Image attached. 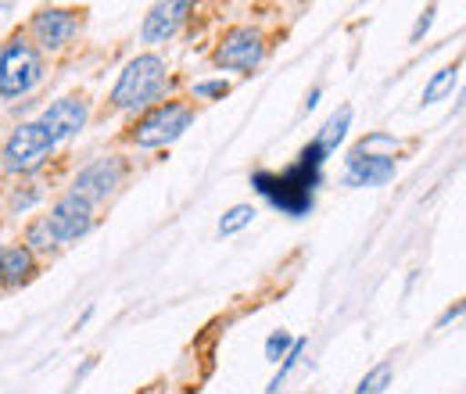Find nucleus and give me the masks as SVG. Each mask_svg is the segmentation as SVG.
Instances as JSON below:
<instances>
[{
  "label": "nucleus",
  "instance_id": "nucleus-23",
  "mask_svg": "<svg viewBox=\"0 0 466 394\" xmlns=\"http://www.w3.org/2000/svg\"><path fill=\"white\" fill-rule=\"evenodd\" d=\"M36 201H40V190H36V187L15 190V194H11V212H29Z\"/></svg>",
  "mask_w": 466,
  "mask_h": 394
},
{
  "label": "nucleus",
  "instance_id": "nucleus-27",
  "mask_svg": "<svg viewBox=\"0 0 466 394\" xmlns=\"http://www.w3.org/2000/svg\"><path fill=\"white\" fill-rule=\"evenodd\" d=\"M144 394H155V391H144Z\"/></svg>",
  "mask_w": 466,
  "mask_h": 394
},
{
  "label": "nucleus",
  "instance_id": "nucleus-26",
  "mask_svg": "<svg viewBox=\"0 0 466 394\" xmlns=\"http://www.w3.org/2000/svg\"><path fill=\"white\" fill-rule=\"evenodd\" d=\"M319 97H323V90H319V86H312V90H309V97H305V112H312V108L319 105Z\"/></svg>",
  "mask_w": 466,
  "mask_h": 394
},
{
  "label": "nucleus",
  "instance_id": "nucleus-11",
  "mask_svg": "<svg viewBox=\"0 0 466 394\" xmlns=\"http://www.w3.org/2000/svg\"><path fill=\"white\" fill-rule=\"evenodd\" d=\"M194 11V4L190 0H169V4H155L151 11H147V18H144V29H140V40L144 44H166V40H173L176 29L187 22V15Z\"/></svg>",
  "mask_w": 466,
  "mask_h": 394
},
{
  "label": "nucleus",
  "instance_id": "nucleus-25",
  "mask_svg": "<svg viewBox=\"0 0 466 394\" xmlns=\"http://www.w3.org/2000/svg\"><path fill=\"white\" fill-rule=\"evenodd\" d=\"M460 316H463V301H456L452 308H445V312L438 316V323H434V330H445V327H449V323H456Z\"/></svg>",
  "mask_w": 466,
  "mask_h": 394
},
{
  "label": "nucleus",
  "instance_id": "nucleus-14",
  "mask_svg": "<svg viewBox=\"0 0 466 394\" xmlns=\"http://www.w3.org/2000/svg\"><path fill=\"white\" fill-rule=\"evenodd\" d=\"M349 126H351V108H349V105H341L338 112H334L330 118H327V122H323V129H319L316 144H319V147H323L327 155H334V151H338V144L345 140Z\"/></svg>",
  "mask_w": 466,
  "mask_h": 394
},
{
  "label": "nucleus",
  "instance_id": "nucleus-4",
  "mask_svg": "<svg viewBox=\"0 0 466 394\" xmlns=\"http://www.w3.org/2000/svg\"><path fill=\"white\" fill-rule=\"evenodd\" d=\"M190 122H194V108L187 101H166V105H155L137 118L129 140L137 147H166L190 129Z\"/></svg>",
  "mask_w": 466,
  "mask_h": 394
},
{
  "label": "nucleus",
  "instance_id": "nucleus-7",
  "mask_svg": "<svg viewBox=\"0 0 466 394\" xmlns=\"http://www.w3.org/2000/svg\"><path fill=\"white\" fill-rule=\"evenodd\" d=\"M79 11H72V7H40L36 15H33V47L36 51H65L72 40H76V33H79Z\"/></svg>",
  "mask_w": 466,
  "mask_h": 394
},
{
  "label": "nucleus",
  "instance_id": "nucleus-10",
  "mask_svg": "<svg viewBox=\"0 0 466 394\" xmlns=\"http://www.w3.org/2000/svg\"><path fill=\"white\" fill-rule=\"evenodd\" d=\"M399 172L395 155H377V151H355L345 158V187H384Z\"/></svg>",
  "mask_w": 466,
  "mask_h": 394
},
{
  "label": "nucleus",
  "instance_id": "nucleus-18",
  "mask_svg": "<svg viewBox=\"0 0 466 394\" xmlns=\"http://www.w3.org/2000/svg\"><path fill=\"white\" fill-rule=\"evenodd\" d=\"M305 348H309V340L305 338H294L291 351L284 355V362H280V369L273 373V380H269V388H266V394H277L280 388H284V380L291 377L294 369H298V362H301V355H305Z\"/></svg>",
  "mask_w": 466,
  "mask_h": 394
},
{
  "label": "nucleus",
  "instance_id": "nucleus-20",
  "mask_svg": "<svg viewBox=\"0 0 466 394\" xmlns=\"http://www.w3.org/2000/svg\"><path fill=\"white\" fill-rule=\"evenodd\" d=\"M291 344H294V338L288 330H273L269 340H266V359H269V362H280V359L291 351Z\"/></svg>",
  "mask_w": 466,
  "mask_h": 394
},
{
  "label": "nucleus",
  "instance_id": "nucleus-16",
  "mask_svg": "<svg viewBox=\"0 0 466 394\" xmlns=\"http://www.w3.org/2000/svg\"><path fill=\"white\" fill-rule=\"evenodd\" d=\"M456 79H460V65H445V68H438L434 76H431V83L423 86V105H434V101H441L452 86H456Z\"/></svg>",
  "mask_w": 466,
  "mask_h": 394
},
{
  "label": "nucleus",
  "instance_id": "nucleus-19",
  "mask_svg": "<svg viewBox=\"0 0 466 394\" xmlns=\"http://www.w3.org/2000/svg\"><path fill=\"white\" fill-rule=\"evenodd\" d=\"M255 216H258V212H255L251 205H233L230 212L219 219V237H233V233H240L244 226H251Z\"/></svg>",
  "mask_w": 466,
  "mask_h": 394
},
{
  "label": "nucleus",
  "instance_id": "nucleus-12",
  "mask_svg": "<svg viewBox=\"0 0 466 394\" xmlns=\"http://www.w3.org/2000/svg\"><path fill=\"white\" fill-rule=\"evenodd\" d=\"M86 101H79V97H61L55 101L47 112L40 115V126L51 133V140L61 144V140H72V136H79L83 133V126H86Z\"/></svg>",
  "mask_w": 466,
  "mask_h": 394
},
{
  "label": "nucleus",
  "instance_id": "nucleus-9",
  "mask_svg": "<svg viewBox=\"0 0 466 394\" xmlns=\"http://www.w3.org/2000/svg\"><path fill=\"white\" fill-rule=\"evenodd\" d=\"M47 223L55 229V237H58V244H72V240H79V237H86L90 233V226H94V205L86 201V197H79V194H65L55 201V208H51V216H47Z\"/></svg>",
  "mask_w": 466,
  "mask_h": 394
},
{
  "label": "nucleus",
  "instance_id": "nucleus-22",
  "mask_svg": "<svg viewBox=\"0 0 466 394\" xmlns=\"http://www.w3.org/2000/svg\"><path fill=\"white\" fill-rule=\"evenodd\" d=\"M373 147H388V151H395L399 140H395L391 133H370V136H362V140L355 144V151H373Z\"/></svg>",
  "mask_w": 466,
  "mask_h": 394
},
{
  "label": "nucleus",
  "instance_id": "nucleus-21",
  "mask_svg": "<svg viewBox=\"0 0 466 394\" xmlns=\"http://www.w3.org/2000/svg\"><path fill=\"white\" fill-rule=\"evenodd\" d=\"M190 94L194 97H227L230 94V83L227 79H201V83H194Z\"/></svg>",
  "mask_w": 466,
  "mask_h": 394
},
{
  "label": "nucleus",
  "instance_id": "nucleus-5",
  "mask_svg": "<svg viewBox=\"0 0 466 394\" xmlns=\"http://www.w3.org/2000/svg\"><path fill=\"white\" fill-rule=\"evenodd\" d=\"M55 140H51V133L40 126V122H22L7 140H4V147H0V166L7 172H33L40 169L51 155H55Z\"/></svg>",
  "mask_w": 466,
  "mask_h": 394
},
{
  "label": "nucleus",
  "instance_id": "nucleus-15",
  "mask_svg": "<svg viewBox=\"0 0 466 394\" xmlns=\"http://www.w3.org/2000/svg\"><path fill=\"white\" fill-rule=\"evenodd\" d=\"M25 248L33 251V255H51V251H58V237H55V229L47 223V216H40V219H33L29 229H25Z\"/></svg>",
  "mask_w": 466,
  "mask_h": 394
},
{
  "label": "nucleus",
  "instance_id": "nucleus-17",
  "mask_svg": "<svg viewBox=\"0 0 466 394\" xmlns=\"http://www.w3.org/2000/svg\"><path fill=\"white\" fill-rule=\"evenodd\" d=\"M391 373H395V366H391V359H384V362H377L362 380H359V388L355 394H384L391 388Z\"/></svg>",
  "mask_w": 466,
  "mask_h": 394
},
{
  "label": "nucleus",
  "instance_id": "nucleus-3",
  "mask_svg": "<svg viewBox=\"0 0 466 394\" xmlns=\"http://www.w3.org/2000/svg\"><path fill=\"white\" fill-rule=\"evenodd\" d=\"M44 79V55L25 36H11L0 47V97L15 101L40 86Z\"/></svg>",
  "mask_w": 466,
  "mask_h": 394
},
{
  "label": "nucleus",
  "instance_id": "nucleus-24",
  "mask_svg": "<svg viewBox=\"0 0 466 394\" xmlns=\"http://www.w3.org/2000/svg\"><path fill=\"white\" fill-rule=\"evenodd\" d=\"M434 15H438V7H434V4H431V7H423V15L416 18V25H412V33H409V44H420V40H423V33L431 29Z\"/></svg>",
  "mask_w": 466,
  "mask_h": 394
},
{
  "label": "nucleus",
  "instance_id": "nucleus-13",
  "mask_svg": "<svg viewBox=\"0 0 466 394\" xmlns=\"http://www.w3.org/2000/svg\"><path fill=\"white\" fill-rule=\"evenodd\" d=\"M36 277V255L25 244L0 248V287H22Z\"/></svg>",
  "mask_w": 466,
  "mask_h": 394
},
{
  "label": "nucleus",
  "instance_id": "nucleus-1",
  "mask_svg": "<svg viewBox=\"0 0 466 394\" xmlns=\"http://www.w3.org/2000/svg\"><path fill=\"white\" fill-rule=\"evenodd\" d=\"M323 162H327V151L312 140L301 147L298 162L284 172H255L251 176V187L255 194H262L277 212L291 216V219H301L312 212L316 205V190L323 183Z\"/></svg>",
  "mask_w": 466,
  "mask_h": 394
},
{
  "label": "nucleus",
  "instance_id": "nucleus-2",
  "mask_svg": "<svg viewBox=\"0 0 466 394\" xmlns=\"http://www.w3.org/2000/svg\"><path fill=\"white\" fill-rule=\"evenodd\" d=\"M166 83H169V68L158 55H140L133 57L122 76H118L116 90H112V105L118 112H137V108H147L155 105L162 94H166Z\"/></svg>",
  "mask_w": 466,
  "mask_h": 394
},
{
  "label": "nucleus",
  "instance_id": "nucleus-6",
  "mask_svg": "<svg viewBox=\"0 0 466 394\" xmlns=\"http://www.w3.org/2000/svg\"><path fill=\"white\" fill-rule=\"evenodd\" d=\"M266 57V36L255 29V25H237L230 29L216 51H212V65L223 68V72H240V76H251Z\"/></svg>",
  "mask_w": 466,
  "mask_h": 394
},
{
  "label": "nucleus",
  "instance_id": "nucleus-8",
  "mask_svg": "<svg viewBox=\"0 0 466 394\" xmlns=\"http://www.w3.org/2000/svg\"><path fill=\"white\" fill-rule=\"evenodd\" d=\"M122 179H126V162L122 158H116V155L112 158H97L86 169H79L76 183H72V194H79L90 205H97V201H108L116 194L122 187Z\"/></svg>",
  "mask_w": 466,
  "mask_h": 394
}]
</instances>
